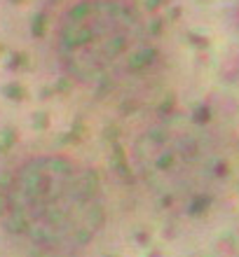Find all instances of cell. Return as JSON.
I'll return each mask as SVG.
<instances>
[{"label": "cell", "mask_w": 239, "mask_h": 257, "mask_svg": "<svg viewBox=\"0 0 239 257\" xmlns=\"http://www.w3.org/2000/svg\"><path fill=\"white\" fill-rule=\"evenodd\" d=\"M115 166L127 199L160 222L183 227L218 210L239 162L211 117L157 103L124 115Z\"/></svg>", "instance_id": "1"}, {"label": "cell", "mask_w": 239, "mask_h": 257, "mask_svg": "<svg viewBox=\"0 0 239 257\" xmlns=\"http://www.w3.org/2000/svg\"><path fill=\"white\" fill-rule=\"evenodd\" d=\"M108 171L70 150H35L0 171V234L24 257H87L108 236Z\"/></svg>", "instance_id": "2"}, {"label": "cell", "mask_w": 239, "mask_h": 257, "mask_svg": "<svg viewBox=\"0 0 239 257\" xmlns=\"http://www.w3.org/2000/svg\"><path fill=\"white\" fill-rule=\"evenodd\" d=\"M52 54L66 80L124 115L157 105L167 45L136 0H70L54 21Z\"/></svg>", "instance_id": "3"}]
</instances>
